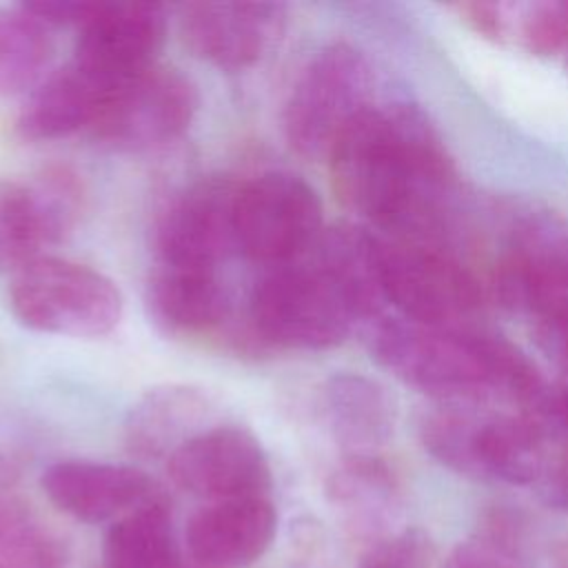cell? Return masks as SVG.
Wrapping results in <instances>:
<instances>
[{
	"label": "cell",
	"instance_id": "cell-1",
	"mask_svg": "<svg viewBox=\"0 0 568 568\" xmlns=\"http://www.w3.org/2000/svg\"><path fill=\"white\" fill-rule=\"evenodd\" d=\"M342 204L395 233L430 224L455 178L453 160L422 109H364L326 155Z\"/></svg>",
	"mask_w": 568,
	"mask_h": 568
},
{
	"label": "cell",
	"instance_id": "cell-2",
	"mask_svg": "<svg viewBox=\"0 0 568 568\" xmlns=\"http://www.w3.org/2000/svg\"><path fill=\"white\" fill-rule=\"evenodd\" d=\"M368 344L379 366L439 399L504 395L530 406L546 386L535 364L495 335L384 317L373 324Z\"/></svg>",
	"mask_w": 568,
	"mask_h": 568
},
{
	"label": "cell",
	"instance_id": "cell-3",
	"mask_svg": "<svg viewBox=\"0 0 568 568\" xmlns=\"http://www.w3.org/2000/svg\"><path fill=\"white\" fill-rule=\"evenodd\" d=\"M355 322L337 286L313 260L273 268L248 297V342L260 348H333Z\"/></svg>",
	"mask_w": 568,
	"mask_h": 568
},
{
	"label": "cell",
	"instance_id": "cell-4",
	"mask_svg": "<svg viewBox=\"0 0 568 568\" xmlns=\"http://www.w3.org/2000/svg\"><path fill=\"white\" fill-rule=\"evenodd\" d=\"M9 306L31 331L95 339L120 324L124 300L104 273L73 260L40 255L16 268Z\"/></svg>",
	"mask_w": 568,
	"mask_h": 568
},
{
	"label": "cell",
	"instance_id": "cell-5",
	"mask_svg": "<svg viewBox=\"0 0 568 568\" xmlns=\"http://www.w3.org/2000/svg\"><path fill=\"white\" fill-rule=\"evenodd\" d=\"M373 71L359 49L331 42L297 73L282 111L286 144L300 158H326L342 131L371 106Z\"/></svg>",
	"mask_w": 568,
	"mask_h": 568
},
{
	"label": "cell",
	"instance_id": "cell-6",
	"mask_svg": "<svg viewBox=\"0 0 568 568\" xmlns=\"http://www.w3.org/2000/svg\"><path fill=\"white\" fill-rule=\"evenodd\" d=\"M322 200L300 175L266 171L240 182L235 248L273 268L302 260L324 233Z\"/></svg>",
	"mask_w": 568,
	"mask_h": 568
},
{
	"label": "cell",
	"instance_id": "cell-7",
	"mask_svg": "<svg viewBox=\"0 0 568 568\" xmlns=\"http://www.w3.org/2000/svg\"><path fill=\"white\" fill-rule=\"evenodd\" d=\"M379 271L386 304L410 322L464 328L481 308V288L473 273L450 255L410 237L379 240Z\"/></svg>",
	"mask_w": 568,
	"mask_h": 568
},
{
	"label": "cell",
	"instance_id": "cell-8",
	"mask_svg": "<svg viewBox=\"0 0 568 568\" xmlns=\"http://www.w3.org/2000/svg\"><path fill=\"white\" fill-rule=\"evenodd\" d=\"M197 106V87L189 75L153 64L106 93L89 133L115 151L160 149L191 126Z\"/></svg>",
	"mask_w": 568,
	"mask_h": 568
},
{
	"label": "cell",
	"instance_id": "cell-9",
	"mask_svg": "<svg viewBox=\"0 0 568 568\" xmlns=\"http://www.w3.org/2000/svg\"><path fill=\"white\" fill-rule=\"evenodd\" d=\"M166 470L171 481L209 501L266 495L271 466L260 439L235 424H213L178 446Z\"/></svg>",
	"mask_w": 568,
	"mask_h": 568
},
{
	"label": "cell",
	"instance_id": "cell-10",
	"mask_svg": "<svg viewBox=\"0 0 568 568\" xmlns=\"http://www.w3.org/2000/svg\"><path fill=\"white\" fill-rule=\"evenodd\" d=\"M84 206L78 175L67 166L44 169L31 180L0 184V248L16 266L62 242Z\"/></svg>",
	"mask_w": 568,
	"mask_h": 568
},
{
	"label": "cell",
	"instance_id": "cell-11",
	"mask_svg": "<svg viewBox=\"0 0 568 568\" xmlns=\"http://www.w3.org/2000/svg\"><path fill=\"white\" fill-rule=\"evenodd\" d=\"M237 189L226 175H209L175 195L158 224V264L217 271L235 248Z\"/></svg>",
	"mask_w": 568,
	"mask_h": 568
},
{
	"label": "cell",
	"instance_id": "cell-12",
	"mask_svg": "<svg viewBox=\"0 0 568 568\" xmlns=\"http://www.w3.org/2000/svg\"><path fill=\"white\" fill-rule=\"evenodd\" d=\"M166 9L158 2H104L78 29L73 62L115 87L153 64L166 40Z\"/></svg>",
	"mask_w": 568,
	"mask_h": 568
},
{
	"label": "cell",
	"instance_id": "cell-13",
	"mask_svg": "<svg viewBox=\"0 0 568 568\" xmlns=\"http://www.w3.org/2000/svg\"><path fill=\"white\" fill-rule=\"evenodd\" d=\"M180 36L189 51L222 71L257 64L284 27L273 2H189L180 7Z\"/></svg>",
	"mask_w": 568,
	"mask_h": 568
},
{
	"label": "cell",
	"instance_id": "cell-14",
	"mask_svg": "<svg viewBox=\"0 0 568 568\" xmlns=\"http://www.w3.org/2000/svg\"><path fill=\"white\" fill-rule=\"evenodd\" d=\"M495 288L535 322L568 308V235L548 222L524 224L497 266Z\"/></svg>",
	"mask_w": 568,
	"mask_h": 568
},
{
	"label": "cell",
	"instance_id": "cell-15",
	"mask_svg": "<svg viewBox=\"0 0 568 568\" xmlns=\"http://www.w3.org/2000/svg\"><path fill=\"white\" fill-rule=\"evenodd\" d=\"M40 486L58 510L87 524L118 519L155 497L153 479L142 468L91 459L51 464Z\"/></svg>",
	"mask_w": 568,
	"mask_h": 568
},
{
	"label": "cell",
	"instance_id": "cell-16",
	"mask_svg": "<svg viewBox=\"0 0 568 568\" xmlns=\"http://www.w3.org/2000/svg\"><path fill=\"white\" fill-rule=\"evenodd\" d=\"M277 513L266 495L217 499L186 524V548L202 568H244L273 544Z\"/></svg>",
	"mask_w": 568,
	"mask_h": 568
},
{
	"label": "cell",
	"instance_id": "cell-17",
	"mask_svg": "<svg viewBox=\"0 0 568 568\" xmlns=\"http://www.w3.org/2000/svg\"><path fill=\"white\" fill-rule=\"evenodd\" d=\"M153 322L173 337H211L231 320L229 293L213 268L158 264L146 284Z\"/></svg>",
	"mask_w": 568,
	"mask_h": 568
},
{
	"label": "cell",
	"instance_id": "cell-18",
	"mask_svg": "<svg viewBox=\"0 0 568 568\" xmlns=\"http://www.w3.org/2000/svg\"><path fill=\"white\" fill-rule=\"evenodd\" d=\"M317 410L346 457L375 455L393 435L397 422V408L386 388L357 373L328 377L320 388Z\"/></svg>",
	"mask_w": 568,
	"mask_h": 568
},
{
	"label": "cell",
	"instance_id": "cell-19",
	"mask_svg": "<svg viewBox=\"0 0 568 568\" xmlns=\"http://www.w3.org/2000/svg\"><path fill=\"white\" fill-rule=\"evenodd\" d=\"M111 89L71 60L36 87L16 120V131L31 142L89 131Z\"/></svg>",
	"mask_w": 568,
	"mask_h": 568
},
{
	"label": "cell",
	"instance_id": "cell-20",
	"mask_svg": "<svg viewBox=\"0 0 568 568\" xmlns=\"http://www.w3.org/2000/svg\"><path fill=\"white\" fill-rule=\"evenodd\" d=\"M213 415L215 404L202 388L191 384L155 386L131 406L124 424L126 444L140 455H171L209 428L204 424Z\"/></svg>",
	"mask_w": 568,
	"mask_h": 568
},
{
	"label": "cell",
	"instance_id": "cell-21",
	"mask_svg": "<svg viewBox=\"0 0 568 568\" xmlns=\"http://www.w3.org/2000/svg\"><path fill=\"white\" fill-rule=\"evenodd\" d=\"M326 499L357 535H386L402 513L395 473L377 455H348L326 479Z\"/></svg>",
	"mask_w": 568,
	"mask_h": 568
},
{
	"label": "cell",
	"instance_id": "cell-22",
	"mask_svg": "<svg viewBox=\"0 0 568 568\" xmlns=\"http://www.w3.org/2000/svg\"><path fill=\"white\" fill-rule=\"evenodd\" d=\"M311 260L331 277L357 322L377 320L386 295L375 235L348 224L324 229L311 248Z\"/></svg>",
	"mask_w": 568,
	"mask_h": 568
},
{
	"label": "cell",
	"instance_id": "cell-23",
	"mask_svg": "<svg viewBox=\"0 0 568 568\" xmlns=\"http://www.w3.org/2000/svg\"><path fill=\"white\" fill-rule=\"evenodd\" d=\"M550 457V439L528 415L477 419V479H499L517 486H535Z\"/></svg>",
	"mask_w": 568,
	"mask_h": 568
},
{
	"label": "cell",
	"instance_id": "cell-24",
	"mask_svg": "<svg viewBox=\"0 0 568 568\" xmlns=\"http://www.w3.org/2000/svg\"><path fill=\"white\" fill-rule=\"evenodd\" d=\"M173 521L158 495L118 517L104 535L102 568H173Z\"/></svg>",
	"mask_w": 568,
	"mask_h": 568
},
{
	"label": "cell",
	"instance_id": "cell-25",
	"mask_svg": "<svg viewBox=\"0 0 568 568\" xmlns=\"http://www.w3.org/2000/svg\"><path fill=\"white\" fill-rule=\"evenodd\" d=\"M51 58V29L24 4L0 7V98L40 84Z\"/></svg>",
	"mask_w": 568,
	"mask_h": 568
},
{
	"label": "cell",
	"instance_id": "cell-26",
	"mask_svg": "<svg viewBox=\"0 0 568 568\" xmlns=\"http://www.w3.org/2000/svg\"><path fill=\"white\" fill-rule=\"evenodd\" d=\"M0 568H64L58 537L29 504L11 497H0Z\"/></svg>",
	"mask_w": 568,
	"mask_h": 568
},
{
	"label": "cell",
	"instance_id": "cell-27",
	"mask_svg": "<svg viewBox=\"0 0 568 568\" xmlns=\"http://www.w3.org/2000/svg\"><path fill=\"white\" fill-rule=\"evenodd\" d=\"M477 419L455 408L437 410L424 417L419 426L422 446L442 466L477 479L475 470V430Z\"/></svg>",
	"mask_w": 568,
	"mask_h": 568
},
{
	"label": "cell",
	"instance_id": "cell-28",
	"mask_svg": "<svg viewBox=\"0 0 568 568\" xmlns=\"http://www.w3.org/2000/svg\"><path fill=\"white\" fill-rule=\"evenodd\" d=\"M515 33L521 47L539 58L568 53V0L515 7Z\"/></svg>",
	"mask_w": 568,
	"mask_h": 568
},
{
	"label": "cell",
	"instance_id": "cell-29",
	"mask_svg": "<svg viewBox=\"0 0 568 568\" xmlns=\"http://www.w3.org/2000/svg\"><path fill=\"white\" fill-rule=\"evenodd\" d=\"M444 568H530L519 544L504 528L501 519L464 541H459L444 561Z\"/></svg>",
	"mask_w": 568,
	"mask_h": 568
},
{
	"label": "cell",
	"instance_id": "cell-30",
	"mask_svg": "<svg viewBox=\"0 0 568 568\" xmlns=\"http://www.w3.org/2000/svg\"><path fill=\"white\" fill-rule=\"evenodd\" d=\"M428 541L417 530H404L382 539L359 564V568H424Z\"/></svg>",
	"mask_w": 568,
	"mask_h": 568
},
{
	"label": "cell",
	"instance_id": "cell-31",
	"mask_svg": "<svg viewBox=\"0 0 568 568\" xmlns=\"http://www.w3.org/2000/svg\"><path fill=\"white\" fill-rule=\"evenodd\" d=\"M526 408L548 439H568V386H546Z\"/></svg>",
	"mask_w": 568,
	"mask_h": 568
},
{
	"label": "cell",
	"instance_id": "cell-32",
	"mask_svg": "<svg viewBox=\"0 0 568 568\" xmlns=\"http://www.w3.org/2000/svg\"><path fill=\"white\" fill-rule=\"evenodd\" d=\"M515 7L504 2H468L459 7L473 31L490 42H501L515 27Z\"/></svg>",
	"mask_w": 568,
	"mask_h": 568
},
{
	"label": "cell",
	"instance_id": "cell-33",
	"mask_svg": "<svg viewBox=\"0 0 568 568\" xmlns=\"http://www.w3.org/2000/svg\"><path fill=\"white\" fill-rule=\"evenodd\" d=\"M38 20L51 27H75L80 29L95 11L98 0H36L22 2Z\"/></svg>",
	"mask_w": 568,
	"mask_h": 568
},
{
	"label": "cell",
	"instance_id": "cell-34",
	"mask_svg": "<svg viewBox=\"0 0 568 568\" xmlns=\"http://www.w3.org/2000/svg\"><path fill=\"white\" fill-rule=\"evenodd\" d=\"M535 488L550 510L568 515V450L552 453Z\"/></svg>",
	"mask_w": 568,
	"mask_h": 568
},
{
	"label": "cell",
	"instance_id": "cell-35",
	"mask_svg": "<svg viewBox=\"0 0 568 568\" xmlns=\"http://www.w3.org/2000/svg\"><path fill=\"white\" fill-rule=\"evenodd\" d=\"M539 346L568 371V308L535 322Z\"/></svg>",
	"mask_w": 568,
	"mask_h": 568
},
{
	"label": "cell",
	"instance_id": "cell-36",
	"mask_svg": "<svg viewBox=\"0 0 568 568\" xmlns=\"http://www.w3.org/2000/svg\"><path fill=\"white\" fill-rule=\"evenodd\" d=\"M16 475H18L16 466L4 455H0V488L9 486L16 479Z\"/></svg>",
	"mask_w": 568,
	"mask_h": 568
},
{
	"label": "cell",
	"instance_id": "cell-37",
	"mask_svg": "<svg viewBox=\"0 0 568 568\" xmlns=\"http://www.w3.org/2000/svg\"><path fill=\"white\" fill-rule=\"evenodd\" d=\"M555 568H568V550H566V552H561V555H559V559H557V564H555Z\"/></svg>",
	"mask_w": 568,
	"mask_h": 568
},
{
	"label": "cell",
	"instance_id": "cell-38",
	"mask_svg": "<svg viewBox=\"0 0 568 568\" xmlns=\"http://www.w3.org/2000/svg\"><path fill=\"white\" fill-rule=\"evenodd\" d=\"M4 262H7V260H4V255H2V248H0V266H2Z\"/></svg>",
	"mask_w": 568,
	"mask_h": 568
}]
</instances>
